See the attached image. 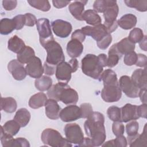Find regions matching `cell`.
<instances>
[{
    "mask_svg": "<svg viewBox=\"0 0 147 147\" xmlns=\"http://www.w3.org/2000/svg\"><path fill=\"white\" fill-rule=\"evenodd\" d=\"M87 119L84 124L86 134L91 139L94 146L102 145L106 138L103 114L93 111Z\"/></svg>",
    "mask_w": 147,
    "mask_h": 147,
    "instance_id": "cell-1",
    "label": "cell"
},
{
    "mask_svg": "<svg viewBox=\"0 0 147 147\" xmlns=\"http://www.w3.org/2000/svg\"><path fill=\"white\" fill-rule=\"evenodd\" d=\"M83 73L94 79L101 80L103 67L101 65L98 56L94 54H87L82 60Z\"/></svg>",
    "mask_w": 147,
    "mask_h": 147,
    "instance_id": "cell-2",
    "label": "cell"
},
{
    "mask_svg": "<svg viewBox=\"0 0 147 147\" xmlns=\"http://www.w3.org/2000/svg\"><path fill=\"white\" fill-rule=\"evenodd\" d=\"M41 139L42 142L53 147H69L72 145L66 138L62 137L56 130L52 128H47L41 133Z\"/></svg>",
    "mask_w": 147,
    "mask_h": 147,
    "instance_id": "cell-3",
    "label": "cell"
},
{
    "mask_svg": "<svg viewBox=\"0 0 147 147\" xmlns=\"http://www.w3.org/2000/svg\"><path fill=\"white\" fill-rule=\"evenodd\" d=\"M42 47L47 51V63L56 66L60 63L64 61L65 56L63 49L54 38L47 42Z\"/></svg>",
    "mask_w": 147,
    "mask_h": 147,
    "instance_id": "cell-4",
    "label": "cell"
},
{
    "mask_svg": "<svg viewBox=\"0 0 147 147\" xmlns=\"http://www.w3.org/2000/svg\"><path fill=\"white\" fill-rule=\"evenodd\" d=\"M66 139L71 144L79 146L84 140V134L80 126L76 123L67 124L64 127Z\"/></svg>",
    "mask_w": 147,
    "mask_h": 147,
    "instance_id": "cell-5",
    "label": "cell"
},
{
    "mask_svg": "<svg viewBox=\"0 0 147 147\" xmlns=\"http://www.w3.org/2000/svg\"><path fill=\"white\" fill-rule=\"evenodd\" d=\"M36 26L39 34L40 42L41 46L47 42L54 38L48 19L46 18H39L37 20Z\"/></svg>",
    "mask_w": 147,
    "mask_h": 147,
    "instance_id": "cell-6",
    "label": "cell"
},
{
    "mask_svg": "<svg viewBox=\"0 0 147 147\" xmlns=\"http://www.w3.org/2000/svg\"><path fill=\"white\" fill-rule=\"evenodd\" d=\"M122 96V91L119 83L105 85L101 91V97L106 102H115L118 101Z\"/></svg>",
    "mask_w": 147,
    "mask_h": 147,
    "instance_id": "cell-7",
    "label": "cell"
},
{
    "mask_svg": "<svg viewBox=\"0 0 147 147\" xmlns=\"http://www.w3.org/2000/svg\"><path fill=\"white\" fill-rule=\"evenodd\" d=\"M118 83L121 91H122L127 97L136 98L138 96L140 89L134 84L129 76H122L119 78Z\"/></svg>",
    "mask_w": 147,
    "mask_h": 147,
    "instance_id": "cell-8",
    "label": "cell"
},
{
    "mask_svg": "<svg viewBox=\"0 0 147 147\" xmlns=\"http://www.w3.org/2000/svg\"><path fill=\"white\" fill-rule=\"evenodd\" d=\"M60 118L62 121L65 122L76 121L81 118L80 109L75 105L67 106L61 110Z\"/></svg>",
    "mask_w": 147,
    "mask_h": 147,
    "instance_id": "cell-9",
    "label": "cell"
},
{
    "mask_svg": "<svg viewBox=\"0 0 147 147\" xmlns=\"http://www.w3.org/2000/svg\"><path fill=\"white\" fill-rule=\"evenodd\" d=\"M52 30L57 37H67L72 32V26L70 22L62 20H56L52 22Z\"/></svg>",
    "mask_w": 147,
    "mask_h": 147,
    "instance_id": "cell-10",
    "label": "cell"
},
{
    "mask_svg": "<svg viewBox=\"0 0 147 147\" xmlns=\"http://www.w3.org/2000/svg\"><path fill=\"white\" fill-rule=\"evenodd\" d=\"M72 68L68 62L62 61L56 65L55 75L59 82L67 84L71 78Z\"/></svg>",
    "mask_w": 147,
    "mask_h": 147,
    "instance_id": "cell-11",
    "label": "cell"
},
{
    "mask_svg": "<svg viewBox=\"0 0 147 147\" xmlns=\"http://www.w3.org/2000/svg\"><path fill=\"white\" fill-rule=\"evenodd\" d=\"M27 75L33 78L37 79L42 76L44 73V68L40 58L33 57L25 67Z\"/></svg>",
    "mask_w": 147,
    "mask_h": 147,
    "instance_id": "cell-12",
    "label": "cell"
},
{
    "mask_svg": "<svg viewBox=\"0 0 147 147\" xmlns=\"http://www.w3.org/2000/svg\"><path fill=\"white\" fill-rule=\"evenodd\" d=\"M81 30L86 36H91L93 39L96 40V42L100 41L108 34L106 27L102 24L94 26H86L82 27Z\"/></svg>",
    "mask_w": 147,
    "mask_h": 147,
    "instance_id": "cell-13",
    "label": "cell"
},
{
    "mask_svg": "<svg viewBox=\"0 0 147 147\" xmlns=\"http://www.w3.org/2000/svg\"><path fill=\"white\" fill-rule=\"evenodd\" d=\"M106 7L103 11L104 24L113 23L117 21L116 18L119 12V7L116 1L106 0Z\"/></svg>",
    "mask_w": 147,
    "mask_h": 147,
    "instance_id": "cell-14",
    "label": "cell"
},
{
    "mask_svg": "<svg viewBox=\"0 0 147 147\" xmlns=\"http://www.w3.org/2000/svg\"><path fill=\"white\" fill-rule=\"evenodd\" d=\"M7 69L13 78L17 80H22L26 76L27 73L24 64L20 62L18 60L13 59L11 60L8 63Z\"/></svg>",
    "mask_w": 147,
    "mask_h": 147,
    "instance_id": "cell-15",
    "label": "cell"
},
{
    "mask_svg": "<svg viewBox=\"0 0 147 147\" xmlns=\"http://www.w3.org/2000/svg\"><path fill=\"white\" fill-rule=\"evenodd\" d=\"M79 99L78 94L76 90L71 88L69 85L67 86L61 91L59 101H61L65 105H75Z\"/></svg>",
    "mask_w": 147,
    "mask_h": 147,
    "instance_id": "cell-16",
    "label": "cell"
},
{
    "mask_svg": "<svg viewBox=\"0 0 147 147\" xmlns=\"http://www.w3.org/2000/svg\"><path fill=\"white\" fill-rule=\"evenodd\" d=\"M121 121L128 122L130 121L136 120L140 117L137 113V106L127 103L121 108Z\"/></svg>",
    "mask_w": 147,
    "mask_h": 147,
    "instance_id": "cell-17",
    "label": "cell"
},
{
    "mask_svg": "<svg viewBox=\"0 0 147 147\" xmlns=\"http://www.w3.org/2000/svg\"><path fill=\"white\" fill-rule=\"evenodd\" d=\"M130 78L134 84L139 89H146V67L136 69Z\"/></svg>",
    "mask_w": 147,
    "mask_h": 147,
    "instance_id": "cell-18",
    "label": "cell"
},
{
    "mask_svg": "<svg viewBox=\"0 0 147 147\" xmlns=\"http://www.w3.org/2000/svg\"><path fill=\"white\" fill-rule=\"evenodd\" d=\"M45 114L47 117L52 120H56L60 117L61 108L57 102L52 99L47 100L45 104Z\"/></svg>",
    "mask_w": 147,
    "mask_h": 147,
    "instance_id": "cell-19",
    "label": "cell"
},
{
    "mask_svg": "<svg viewBox=\"0 0 147 147\" xmlns=\"http://www.w3.org/2000/svg\"><path fill=\"white\" fill-rule=\"evenodd\" d=\"M87 2L88 1H75L69 5V11L76 20L83 21L82 15L84 13V6Z\"/></svg>",
    "mask_w": 147,
    "mask_h": 147,
    "instance_id": "cell-20",
    "label": "cell"
},
{
    "mask_svg": "<svg viewBox=\"0 0 147 147\" xmlns=\"http://www.w3.org/2000/svg\"><path fill=\"white\" fill-rule=\"evenodd\" d=\"M83 51V45L81 42L71 39L67 45V52L71 58H76L81 55Z\"/></svg>",
    "mask_w": 147,
    "mask_h": 147,
    "instance_id": "cell-21",
    "label": "cell"
},
{
    "mask_svg": "<svg viewBox=\"0 0 147 147\" xmlns=\"http://www.w3.org/2000/svg\"><path fill=\"white\" fill-rule=\"evenodd\" d=\"M146 125L145 123L143 131L141 134L138 133L133 137H127V142L129 145L132 146H146Z\"/></svg>",
    "mask_w": 147,
    "mask_h": 147,
    "instance_id": "cell-22",
    "label": "cell"
},
{
    "mask_svg": "<svg viewBox=\"0 0 147 147\" xmlns=\"http://www.w3.org/2000/svg\"><path fill=\"white\" fill-rule=\"evenodd\" d=\"M137 17L134 14L129 13L122 16L118 21V26L122 29L128 30L134 28L137 24Z\"/></svg>",
    "mask_w": 147,
    "mask_h": 147,
    "instance_id": "cell-23",
    "label": "cell"
},
{
    "mask_svg": "<svg viewBox=\"0 0 147 147\" xmlns=\"http://www.w3.org/2000/svg\"><path fill=\"white\" fill-rule=\"evenodd\" d=\"M47 96L44 92H38L32 95L29 100V106L30 108L36 109L44 106L47 101Z\"/></svg>",
    "mask_w": 147,
    "mask_h": 147,
    "instance_id": "cell-24",
    "label": "cell"
},
{
    "mask_svg": "<svg viewBox=\"0 0 147 147\" xmlns=\"http://www.w3.org/2000/svg\"><path fill=\"white\" fill-rule=\"evenodd\" d=\"M25 47L24 41L17 35L13 36L8 40L7 48L17 54L22 51Z\"/></svg>",
    "mask_w": 147,
    "mask_h": 147,
    "instance_id": "cell-25",
    "label": "cell"
},
{
    "mask_svg": "<svg viewBox=\"0 0 147 147\" xmlns=\"http://www.w3.org/2000/svg\"><path fill=\"white\" fill-rule=\"evenodd\" d=\"M82 19L83 21H85L88 24L93 26L100 24L102 22V19L99 15L92 9L84 11L82 15Z\"/></svg>",
    "mask_w": 147,
    "mask_h": 147,
    "instance_id": "cell-26",
    "label": "cell"
},
{
    "mask_svg": "<svg viewBox=\"0 0 147 147\" xmlns=\"http://www.w3.org/2000/svg\"><path fill=\"white\" fill-rule=\"evenodd\" d=\"M30 117L29 111L25 108H21L17 111L13 119L17 122L21 127H25L29 122Z\"/></svg>",
    "mask_w": 147,
    "mask_h": 147,
    "instance_id": "cell-27",
    "label": "cell"
},
{
    "mask_svg": "<svg viewBox=\"0 0 147 147\" xmlns=\"http://www.w3.org/2000/svg\"><path fill=\"white\" fill-rule=\"evenodd\" d=\"M122 55L117 50L116 44H113L109 49L108 52L107 66L110 68L115 67L122 57Z\"/></svg>",
    "mask_w": 147,
    "mask_h": 147,
    "instance_id": "cell-28",
    "label": "cell"
},
{
    "mask_svg": "<svg viewBox=\"0 0 147 147\" xmlns=\"http://www.w3.org/2000/svg\"><path fill=\"white\" fill-rule=\"evenodd\" d=\"M17 107L16 100L12 97H1V109L8 113H14Z\"/></svg>",
    "mask_w": 147,
    "mask_h": 147,
    "instance_id": "cell-29",
    "label": "cell"
},
{
    "mask_svg": "<svg viewBox=\"0 0 147 147\" xmlns=\"http://www.w3.org/2000/svg\"><path fill=\"white\" fill-rule=\"evenodd\" d=\"M116 47L118 52L122 55L134 51L135 49V44L131 42L128 38L126 37L116 43Z\"/></svg>",
    "mask_w": 147,
    "mask_h": 147,
    "instance_id": "cell-30",
    "label": "cell"
},
{
    "mask_svg": "<svg viewBox=\"0 0 147 147\" xmlns=\"http://www.w3.org/2000/svg\"><path fill=\"white\" fill-rule=\"evenodd\" d=\"M35 56L34 49L29 46H26L24 49L17 55V60L22 64H27Z\"/></svg>",
    "mask_w": 147,
    "mask_h": 147,
    "instance_id": "cell-31",
    "label": "cell"
},
{
    "mask_svg": "<svg viewBox=\"0 0 147 147\" xmlns=\"http://www.w3.org/2000/svg\"><path fill=\"white\" fill-rule=\"evenodd\" d=\"M16 29L15 23L12 19L4 18L0 21V33L3 35H7Z\"/></svg>",
    "mask_w": 147,
    "mask_h": 147,
    "instance_id": "cell-32",
    "label": "cell"
},
{
    "mask_svg": "<svg viewBox=\"0 0 147 147\" xmlns=\"http://www.w3.org/2000/svg\"><path fill=\"white\" fill-rule=\"evenodd\" d=\"M52 85V79L48 76H42L35 80L34 86L36 88L40 91H44L48 90Z\"/></svg>",
    "mask_w": 147,
    "mask_h": 147,
    "instance_id": "cell-33",
    "label": "cell"
},
{
    "mask_svg": "<svg viewBox=\"0 0 147 147\" xmlns=\"http://www.w3.org/2000/svg\"><path fill=\"white\" fill-rule=\"evenodd\" d=\"M68 84L59 82L51 86L48 90L47 95L50 99H54L57 102L59 101V96L61 91L67 86Z\"/></svg>",
    "mask_w": 147,
    "mask_h": 147,
    "instance_id": "cell-34",
    "label": "cell"
},
{
    "mask_svg": "<svg viewBox=\"0 0 147 147\" xmlns=\"http://www.w3.org/2000/svg\"><path fill=\"white\" fill-rule=\"evenodd\" d=\"M100 79L103 80L104 86L118 83L116 73L111 69H107L104 71L102 74Z\"/></svg>",
    "mask_w": 147,
    "mask_h": 147,
    "instance_id": "cell-35",
    "label": "cell"
},
{
    "mask_svg": "<svg viewBox=\"0 0 147 147\" xmlns=\"http://www.w3.org/2000/svg\"><path fill=\"white\" fill-rule=\"evenodd\" d=\"M1 127L5 132L14 136L18 133L21 126L17 122L13 119L6 122Z\"/></svg>",
    "mask_w": 147,
    "mask_h": 147,
    "instance_id": "cell-36",
    "label": "cell"
},
{
    "mask_svg": "<svg viewBox=\"0 0 147 147\" xmlns=\"http://www.w3.org/2000/svg\"><path fill=\"white\" fill-rule=\"evenodd\" d=\"M125 3L129 7L135 8L137 10L144 12L147 10V1L146 0H125Z\"/></svg>",
    "mask_w": 147,
    "mask_h": 147,
    "instance_id": "cell-37",
    "label": "cell"
},
{
    "mask_svg": "<svg viewBox=\"0 0 147 147\" xmlns=\"http://www.w3.org/2000/svg\"><path fill=\"white\" fill-rule=\"evenodd\" d=\"M28 3L31 6L42 11H48L51 9V5L47 0H31L28 1Z\"/></svg>",
    "mask_w": 147,
    "mask_h": 147,
    "instance_id": "cell-38",
    "label": "cell"
},
{
    "mask_svg": "<svg viewBox=\"0 0 147 147\" xmlns=\"http://www.w3.org/2000/svg\"><path fill=\"white\" fill-rule=\"evenodd\" d=\"M108 117L113 122L121 121V108L115 106H112L108 108L107 110Z\"/></svg>",
    "mask_w": 147,
    "mask_h": 147,
    "instance_id": "cell-39",
    "label": "cell"
},
{
    "mask_svg": "<svg viewBox=\"0 0 147 147\" xmlns=\"http://www.w3.org/2000/svg\"><path fill=\"white\" fill-rule=\"evenodd\" d=\"M144 37L143 31L138 28H133L129 33L128 39L133 43L136 44L140 42Z\"/></svg>",
    "mask_w": 147,
    "mask_h": 147,
    "instance_id": "cell-40",
    "label": "cell"
},
{
    "mask_svg": "<svg viewBox=\"0 0 147 147\" xmlns=\"http://www.w3.org/2000/svg\"><path fill=\"white\" fill-rule=\"evenodd\" d=\"M139 124L138 122L135 120L130 121L126 125V130L127 134V137H133L137 134L138 133Z\"/></svg>",
    "mask_w": 147,
    "mask_h": 147,
    "instance_id": "cell-41",
    "label": "cell"
},
{
    "mask_svg": "<svg viewBox=\"0 0 147 147\" xmlns=\"http://www.w3.org/2000/svg\"><path fill=\"white\" fill-rule=\"evenodd\" d=\"M14 138L13 136L5 132L2 128L1 129V142L3 147L12 146Z\"/></svg>",
    "mask_w": 147,
    "mask_h": 147,
    "instance_id": "cell-42",
    "label": "cell"
},
{
    "mask_svg": "<svg viewBox=\"0 0 147 147\" xmlns=\"http://www.w3.org/2000/svg\"><path fill=\"white\" fill-rule=\"evenodd\" d=\"M80 109L81 111V118H87L93 113L92 106L89 103L81 104Z\"/></svg>",
    "mask_w": 147,
    "mask_h": 147,
    "instance_id": "cell-43",
    "label": "cell"
},
{
    "mask_svg": "<svg viewBox=\"0 0 147 147\" xmlns=\"http://www.w3.org/2000/svg\"><path fill=\"white\" fill-rule=\"evenodd\" d=\"M137 59V54L134 52L132 51L125 55L123 62L128 66H131L136 64Z\"/></svg>",
    "mask_w": 147,
    "mask_h": 147,
    "instance_id": "cell-44",
    "label": "cell"
},
{
    "mask_svg": "<svg viewBox=\"0 0 147 147\" xmlns=\"http://www.w3.org/2000/svg\"><path fill=\"white\" fill-rule=\"evenodd\" d=\"M112 41V36L111 34L108 33L106 36L103 37L100 41H97L96 44L99 48L105 50L107 49Z\"/></svg>",
    "mask_w": 147,
    "mask_h": 147,
    "instance_id": "cell-45",
    "label": "cell"
},
{
    "mask_svg": "<svg viewBox=\"0 0 147 147\" xmlns=\"http://www.w3.org/2000/svg\"><path fill=\"white\" fill-rule=\"evenodd\" d=\"M112 130L114 134L117 137L123 135L125 131V126L122 122H114L112 125Z\"/></svg>",
    "mask_w": 147,
    "mask_h": 147,
    "instance_id": "cell-46",
    "label": "cell"
},
{
    "mask_svg": "<svg viewBox=\"0 0 147 147\" xmlns=\"http://www.w3.org/2000/svg\"><path fill=\"white\" fill-rule=\"evenodd\" d=\"M16 25V30L21 29L25 25V17L24 14H18L13 18Z\"/></svg>",
    "mask_w": 147,
    "mask_h": 147,
    "instance_id": "cell-47",
    "label": "cell"
},
{
    "mask_svg": "<svg viewBox=\"0 0 147 147\" xmlns=\"http://www.w3.org/2000/svg\"><path fill=\"white\" fill-rule=\"evenodd\" d=\"M106 0L95 1L93 5V10L96 13H103L106 7Z\"/></svg>",
    "mask_w": 147,
    "mask_h": 147,
    "instance_id": "cell-48",
    "label": "cell"
},
{
    "mask_svg": "<svg viewBox=\"0 0 147 147\" xmlns=\"http://www.w3.org/2000/svg\"><path fill=\"white\" fill-rule=\"evenodd\" d=\"M114 147H126L127 145V141L125 136L123 135L117 136L114 140Z\"/></svg>",
    "mask_w": 147,
    "mask_h": 147,
    "instance_id": "cell-49",
    "label": "cell"
},
{
    "mask_svg": "<svg viewBox=\"0 0 147 147\" xmlns=\"http://www.w3.org/2000/svg\"><path fill=\"white\" fill-rule=\"evenodd\" d=\"M12 146L29 147L30 144L26 138L23 137H18L17 138H14Z\"/></svg>",
    "mask_w": 147,
    "mask_h": 147,
    "instance_id": "cell-50",
    "label": "cell"
},
{
    "mask_svg": "<svg viewBox=\"0 0 147 147\" xmlns=\"http://www.w3.org/2000/svg\"><path fill=\"white\" fill-rule=\"evenodd\" d=\"M25 17V26H33L37 23V19L33 14L28 13L24 14Z\"/></svg>",
    "mask_w": 147,
    "mask_h": 147,
    "instance_id": "cell-51",
    "label": "cell"
},
{
    "mask_svg": "<svg viewBox=\"0 0 147 147\" xmlns=\"http://www.w3.org/2000/svg\"><path fill=\"white\" fill-rule=\"evenodd\" d=\"M17 5V1L16 0H3L2 6L3 8L7 11H11L15 9Z\"/></svg>",
    "mask_w": 147,
    "mask_h": 147,
    "instance_id": "cell-52",
    "label": "cell"
},
{
    "mask_svg": "<svg viewBox=\"0 0 147 147\" xmlns=\"http://www.w3.org/2000/svg\"><path fill=\"white\" fill-rule=\"evenodd\" d=\"M43 68H44V72L45 73V75L48 76L53 75L56 72V65L50 64L47 63L46 61H45L44 64Z\"/></svg>",
    "mask_w": 147,
    "mask_h": 147,
    "instance_id": "cell-53",
    "label": "cell"
},
{
    "mask_svg": "<svg viewBox=\"0 0 147 147\" xmlns=\"http://www.w3.org/2000/svg\"><path fill=\"white\" fill-rule=\"evenodd\" d=\"M146 64H147V57L146 55L142 53L137 54V59L136 65L140 67L146 68Z\"/></svg>",
    "mask_w": 147,
    "mask_h": 147,
    "instance_id": "cell-54",
    "label": "cell"
},
{
    "mask_svg": "<svg viewBox=\"0 0 147 147\" xmlns=\"http://www.w3.org/2000/svg\"><path fill=\"white\" fill-rule=\"evenodd\" d=\"M86 38V35L83 33L81 29L75 30L71 35V39H75L83 42Z\"/></svg>",
    "mask_w": 147,
    "mask_h": 147,
    "instance_id": "cell-55",
    "label": "cell"
},
{
    "mask_svg": "<svg viewBox=\"0 0 147 147\" xmlns=\"http://www.w3.org/2000/svg\"><path fill=\"white\" fill-rule=\"evenodd\" d=\"M137 113L139 117L146 118V116H147L146 103H142L141 105L137 106Z\"/></svg>",
    "mask_w": 147,
    "mask_h": 147,
    "instance_id": "cell-56",
    "label": "cell"
},
{
    "mask_svg": "<svg viewBox=\"0 0 147 147\" xmlns=\"http://www.w3.org/2000/svg\"><path fill=\"white\" fill-rule=\"evenodd\" d=\"M70 3V1H57V0H53L52 1V3L53 5V6L57 9H61L64 7H65L67 5H68Z\"/></svg>",
    "mask_w": 147,
    "mask_h": 147,
    "instance_id": "cell-57",
    "label": "cell"
},
{
    "mask_svg": "<svg viewBox=\"0 0 147 147\" xmlns=\"http://www.w3.org/2000/svg\"><path fill=\"white\" fill-rule=\"evenodd\" d=\"M97 56L101 65L103 67H106L107 64V57L106 55H105V53H100Z\"/></svg>",
    "mask_w": 147,
    "mask_h": 147,
    "instance_id": "cell-58",
    "label": "cell"
},
{
    "mask_svg": "<svg viewBox=\"0 0 147 147\" xmlns=\"http://www.w3.org/2000/svg\"><path fill=\"white\" fill-rule=\"evenodd\" d=\"M138 96L142 103H146V89H140Z\"/></svg>",
    "mask_w": 147,
    "mask_h": 147,
    "instance_id": "cell-59",
    "label": "cell"
},
{
    "mask_svg": "<svg viewBox=\"0 0 147 147\" xmlns=\"http://www.w3.org/2000/svg\"><path fill=\"white\" fill-rule=\"evenodd\" d=\"M68 63L70 64L72 68L73 72H75L77 71L78 67H79V64H78V61L76 58H72L69 61Z\"/></svg>",
    "mask_w": 147,
    "mask_h": 147,
    "instance_id": "cell-60",
    "label": "cell"
},
{
    "mask_svg": "<svg viewBox=\"0 0 147 147\" xmlns=\"http://www.w3.org/2000/svg\"><path fill=\"white\" fill-rule=\"evenodd\" d=\"M79 146H94L91 139L90 137H84L83 142Z\"/></svg>",
    "mask_w": 147,
    "mask_h": 147,
    "instance_id": "cell-61",
    "label": "cell"
},
{
    "mask_svg": "<svg viewBox=\"0 0 147 147\" xmlns=\"http://www.w3.org/2000/svg\"><path fill=\"white\" fill-rule=\"evenodd\" d=\"M139 46L141 49L144 51H146V36L144 35L142 40L139 42Z\"/></svg>",
    "mask_w": 147,
    "mask_h": 147,
    "instance_id": "cell-62",
    "label": "cell"
},
{
    "mask_svg": "<svg viewBox=\"0 0 147 147\" xmlns=\"http://www.w3.org/2000/svg\"><path fill=\"white\" fill-rule=\"evenodd\" d=\"M102 146H110V147H114V140H109L106 142H103V144L102 145Z\"/></svg>",
    "mask_w": 147,
    "mask_h": 147,
    "instance_id": "cell-63",
    "label": "cell"
}]
</instances>
